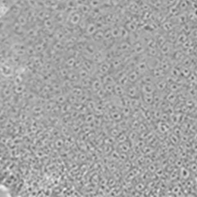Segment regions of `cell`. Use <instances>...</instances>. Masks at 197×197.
I'll list each match as a JSON object with an SVG mask.
<instances>
[{
  "label": "cell",
  "instance_id": "1",
  "mask_svg": "<svg viewBox=\"0 0 197 197\" xmlns=\"http://www.w3.org/2000/svg\"><path fill=\"white\" fill-rule=\"evenodd\" d=\"M136 70L137 71L139 72V74L141 76H144L147 73L148 70H149V66H148V63L145 61H141L139 62L137 65H136Z\"/></svg>",
  "mask_w": 197,
  "mask_h": 197
},
{
  "label": "cell",
  "instance_id": "2",
  "mask_svg": "<svg viewBox=\"0 0 197 197\" xmlns=\"http://www.w3.org/2000/svg\"><path fill=\"white\" fill-rule=\"evenodd\" d=\"M141 91L144 94L146 95H154V93L156 91L155 84H146L143 83L141 85Z\"/></svg>",
  "mask_w": 197,
  "mask_h": 197
},
{
  "label": "cell",
  "instance_id": "3",
  "mask_svg": "<svg viewBox=\"0 0 197 197\" xmlns=\"http://www.w3.org/2000/svg\"><path fill=\"white\" fill-rule=\"evenodd\" d=\"M111 67H112V64L110 63H108V62L104 61V62L100 63V64H99V66H98V71L102 74L106 75V74H108V71H110Z\"/></svg>",
  "mask_w": 197,
  "mask_h": 197
},
{
  "label": "cell",
  "instance_id": "4",
  "mask_svg": "<svg viewBox=\"0 0 197 197\" xmlns=\"http://www.w3.org/2000/svg\"><path fill=\"white\" fill-rule=\"evenodd\" d=\"M155 85L156 90H159V91H164L167 88V86L169 85H168L167 81L164 78H161V79H159L157 81H155Z\"/></svg>",
  "mask_w": 197,
  "mask_h": 197
},
{
  "label": "cell",
  "instance_id": "5",
  "mask_svg": "<svg viewBox=\"0 0 197 197\" xmlns=\"http://www.w3.org/2000/svg\"><path fill=\"white\" fill-rule=\"evenodd\" d=\"M126 92H127V96L129 98H133L137 97L139 91H138V88L136 85H131V86L128 87V89H127Z\"/></svg>",
  "mask_w": 197,
  "mask_h": 197
},
{
  "label": "cell",
  "instance_id": "6",
  "mask_svg": "<svg viewBox=\"0 0 197 197\" xmlns=\"http://www.w3.org/2000/svg\"><path fill=\"white\" fill-rule=\"evenodd\" d=\"M152 75L153 77L158 80V79H161V78H164V76H165V71L162 69L160 67H155V69L153 70V72H152Z\"/></svg>",
  "mask_w": 197,
  "mask_h": 197
},
{
  "label": "cell",
  "instance_id": "7",
  "mask_svg": "<svg viewBox=\"0 0 197 197\" xmlns=\"http://www.w3.org/2000/svg\"><path fill=\"white\" fill-rule=\"evenodd\" d=\"M127 76H128L129 82H131V83H136V82L139 80L140 77H141V75L139 74V72L136 70V69L132 71L130 73H128Z\"/></svg>",
  "mask_w": 197,
  "mask_h": 197
},
{
  "label": "cell",
  "instance_id": "8",
  "mask_svg": "<svg viewBox=\"0 0 197 197\" xmlns=\"http://www.w3.org/2000/svg\"><path fill=\"white\" fill-rule=\"evenodd\" d=\"M69 21H70L71 24L73 25H77L80 23L81 21V15L79 13H77V12H73L71 13V14L70 15L69 17Z\"/></svg>",
  "mask_w": 197,
  "mask_h": 197
},
{
  "label": "cell",
  "instance_id": "9",
  "mask_svg": "<svg viewBox=\"0 0 197 197\" xmlns=\"http://www.w3.org/2000/svg\"><path fill=\"white\" fill-rule=\"evenodd\" d=\"M85 30H86V34L87 35H93L98 30L97 25H95V23H89L85 26Z\"/></svg>",
  "mask_w": 197,
  "mask_h": 197
},
{
  "label": "cell",
  "instance_id": "10",
  "mask_svg": "<svg viewBox=\"0 0 197 197\" xmlns=\"http://www.w3.org/2000/svg\"><path fill=\"white\" fill-rule=\"evenodd\" d=\"M113 92H115V94L118 96H123L125 95V89L124 86H122V85H120L119 83L114 84V87H113Z\"/></svg>",
  "mask_w": 197,
  "mask_h": 197
},
{
  "label": "cell",
  "instance_id": "11",
  "mask_svg": "<svg viewBox=\"0 0 197 197\" xmlns=\"http://www.w3.org/2000/svg\"><path fill=\"white\" fill-rule=\"evenodd\" d=\"M105 58V56L104 55V54L102 52H95L93 54V60L95 63H102L104 62V58Z\"/></svg>",
  "mask_w": 197,
  "mask_h": 197
},
{
  "label": "cell",
  "instance_id": "12",
  "mask_svg": "<svg viewBox=\"0 0 197 197\" xmlns=\"http://www.w3.org/2000/svg\"><path fill=\"white\" fill-rule=\"evenodd\" d=\"M133 51L136 54H141L142 53H144L145 47H144V45L141 43H136V44H135L133 45Z\"/></svg>",
  "mask_w": 197,
  "mask_h": 197
},
{
  "label": "cell",
  "instance_id": "13",
  "mask_svg": "<svg viewBox=\"0 0 197 197\" xmlns=\"http://www.w3.org/2000/svg\"><path fill=\"white\" fill-rule=\"evenodd\" d=\"M125 27L127 28V30L129 32H135L137 30V25L134 21H130L126 23Z\"/></svg>",
  "mask_w": 197,
  "mask_h": 197
},
{
  "label": "cell",
  "instance_id": "14",
  "mask_svg": "<svg viewBox=\"0 0 197 197\" xmlns=\"http://www.w3.org/2000/svg\"><path fill=\"white\" fill-rule=\"evenodd\" d=\"M93 37L95 39V40L96 41H102L104 40V32L102 31V30H97L94 35H93Z\"/></svg>",
  "mask_w": 197,
  "mask_h": 197
},
{
  "label": "cell",
  "instance_id": "15",
  "mask_svg": "<svg viewBox=\"0 0 197 197\" xmlns=\"http://www.w3.org/2000/svg\"><path fill=\"white\" fill-rule=\"evenodd\" d=\"M131 48H132V45L127 41H123L122 43H121L119 44V47H118V49L121 52H127Z\"/></svg>",
  "mask_w": 197,
  "mask_h": 197
},
{
  "label": "cell",
  "instance_id": "16",
  "mask_svg": "<svg viewBox=\"0 0 197 197\" xmlns=\"http://www.w3.org/2000/svg\"><path fill=\"white\" fill-rule=\"evenodd\" d=\"M170 50H171V48H170V44L169 43L166 42L160 46V52L162 53V54H164V55L168 54H169Z\"/></svg>",
  "mask_w": 197,
  "mask_h": 197
},
{
  "label": "cell",
  "instance_id": "17",
  "mask_svg": "<svg viewBox=\"0 0 197 197\" xmlns=\"http://www.w3.org/2000/svg\"><path fill=\"white\" fill-rule=\"evenodd\" d=\"M120 85H122V86H126L127 85V83H129V80H128V76L127 74H123L122 77H120L119 79H118V82Z\"/></svg>",
  "mask_w": 197,
  "mask_h": 197
},
{
  "label": "cell",
  "instance_id": "18",
  "mask_svg": "<svg viewBox=\"0 0 197 197\" xmlns=\"http://www.w3.org/2000/svg\"><path fill=\"white\" fill-rule=\"evenodd\" d=\"M103 84H115L113 77L111 75H109V74L104 75V79H103Z\"/></svg>",
  "mask_w": 197,
  "mask_h": 197
},
{
  "label": "cell",
  "instance_id": "19",
  "mask_svg": "<svg viewBox=\"0 0 197 197\" xmlns=\"http://www.w3.org/2000/svg\"><path fill=\"white\" fill-rule=\"evenodd\" d=\"M170 74H171V76L177 78L178 77L181 76V69L177 68L176 67H173L170 69Z\"/></svg>",
  "mask_w": 197,
  "mask_h": 197
},
{
  "label": "cell",
  "instance_id": "20",
  "mask_svg": "<svg viewBox=\"0 0 197 197\" xmlns=\"http://www.w3.org/2000/svg\"><path fill=\"white\" fill-rule=\"evenodd\" d=\"M102 85H103V82H101L98 80H95L91 82V86L95 91H99L102 87Z\"/></svg>",
  "mask_w": 197,
  "mask_h": 197
},
{
  "label": "cell",
  "instance_id": "21",
  "mask_svg": "<svg viewBox=\"0 0 197 197\" xmlns=\"http://www.w3.org/2000/svg\"><path fill=\"white\" fill-rule=\"evenodd\" d=\"M111 30V33H112V36L113 39L116 38H121V30H120V27H113Z\"/></svg>",
  "mask_w": 197,
  "mask_h": 197
},
{
  "label": "cell",
  "instance_id": "22",
  "mask_svg": "<svg viewBox=\"0 0 197 197\" xmlns=\"http://www.w3.org/2000/svg\"><path fill=\"white\" fill-rule=\"evenodd\" d=\"M154 95H146V94H144V101L145 102V104H151L153 102H154Z\"/></svg>",
  "mask_w": 197,
  "mask_h": 197
},
{
  "label": "cell",
  "instance_id": "23",
  "mask_svg": "<svg viewBox=\"0 0 197 197\" xmlns=\"http://www.w3.org/2000/svg\"><path fill=\"white\" fill-rule=\"evenodd\" d=\"M187 35H186L185 33H181L179 35H177V42H178L179 44H182L183 43H185L186 40H187Z\"/></svg>",
  "mask_w": 197,
  "mask_h": 197
},
{
  "label": "cell",
  "instance_id": "24",
  "mask_svg": "<svg viewBox=\"0 0 197 197\" xmlns=\"http://www.w3.org/2000/svg\"><path fill=\"white\" fill-rule=\"evenodd\" d=\"M190 68L188 67H184L181 69V75H182L183 77H188L190 76Z\"/></svg>",
  "mask_w": 197,
  "mask_h": 197
},
{
  "label": "cell",
  "instance_id": "25",
  "mask_svg": "<svg viewBox=\"0 0 197 197\" xmlns=\"http://www.w3.org/2000/svg\"><path fill=\"white\" fill-rule=\"evenodd\" d=\"M147 52H148V54L151 57H156L157 55H158V53H159V51H158L157 48H154V47L148 48Z\"/></svg>",
  "mask_w": 197,
  "mask_h": 197
},
{
  "label": "cell",
  "instance_id": "26",
  "mask_svg": "<svg viewBox=\"0 0 197 197\" xmlns=\"http://www.w3.org/2000/svg\"><path fill=\"white\" fill-rule=\"evenodd\" d=\"M120 30H121V38L127 39L129 35V33H130L127 30V28L125 26H122V27H120Z\"/></svg>",
  "mask_w": 197,
  "mask_h": 197
},
{
  "label": "cell",
  "instance_id": "27",
  "mask_svg": "<svg viewBox=\"0 0 197 197\" xmlns=\"http://www.w3.org/2000/svg\"><path fill=\"white\" fill-rule=\"evenodd\" d=\"M166 98L170 103H173V102H175L177 100L176 94H174V93H169V95H167Z\"/></svg>",
  "mask_w": 197,
  "mask_h": 197
},
{
  "label": "cell",
  "instance_id": "28",
  "mask_svg": "<svg viewBox=\"0 0 197 197\" xmlns=\"http://www.w3.org/2000/svg\"><path fill=\"white\" fill-rule=\"evenodd\" d=\"M169 88L170 90L173 92L177 91V90H179L180 88V85H178L177 82H173V83H171V84H169Z\"/></svg>",
  "mask_w": 197,
  "mask_h": 197
},
{
  "label": "cell",
  "instance_id": "29",
  "mask_svg": "<svg viewBox=\"0 0 197 197\" xmlns=\"http://www.w3.org/2000/svg\"><path fill=\"white\" fill-rule=\"evenodd\" d=\"M113 38L112 36V33H111V30H107L104 31V40H110Z\"/></svg>",
  "mask_w": 197,
  "mask_h": 197
},
{
  "label": "cell",
  "instance_id": "30",
  "mask_svg": "<svg viewBox=\"0 0 197 197\" xmlns=\"http://www.w3.org/2000/svg\"><path fill=\"white\" fill-rule=\"evenodd\" d=\"M112 67H118L119 66L122 65V60L120 58H116L115 60H113V63H112Z\"/></svg>",
  "mask_w": 197,
  "mask_h": 197
},
{
  "label": "cell",
  "instance_id": "31",
  "mask_svg": "<svg viewBox=\"0 0 197 197\" xmlns=\"http://www.w3.org/2000/svg\"><path fill=\"white\" fill-rule=\"evenodd\" d=\"M100 1L99 0H90V7H98Z\"/></svg>",
  "mask_w": 197,
  "mask_h": 197
},
{
  "label": "cell",
  "instance_id": "32",
  "mask_svg": "<svg viewBox=\"0 0 197 197\" xmlns=\"http://www.w3.org/2000/svg\"><path fill=\"white\" fill-rule=\"evenodd\" d=\"M175 58L177 60H183L184 59V56L182 52H177L175 54Z\"/></svg>",
  "mask_w": 197,
  "mask_h": 197
},
{
  "label": "cell",
  "instance_id": "33",
  "mask_svg": "<svg viewBox=\"0 0 197 197\" xmlns=\"http://www.w3.org/2000/svg\"><path fill=\"white\" fill-rule=\"evenodd\" d=\"M163 29L166 30H168V31L171 30H172V24L169 23V22H165L163 24Z\"/></svg>",
  "mask_w": 197,
  "mask_h": 197
},
{
  "label": "cell",
  "instance_id": "34",
  "mask_svg": "<svg viewBox=\"0 0 197 197\" xmlns=\"http://www.w3.org/2000/svg\"><path fill=\"white\" fill-rule=\"evenodd\" d=\"M166 1V3H167V4L169 5V7H172V6H173L175 3H176L177 0H165Z\"/></svg>",
  "mask_w": 197,
  "mask_h": 197
},
{
  "label": "cell",
  "instance_id": "35",
  "mask_svg": "<svg viewBox=\"0 0 197 197\" xmlns=\"http://www.w3.org/2000/svg\"><path fill=\"white\" fill-rule=\"evenodd\" d=\"M134 2H137V1H139V0H133Z\"/></svg>",
  "mask_w": 197,
  "mask_h": 197
}]
</instances>
